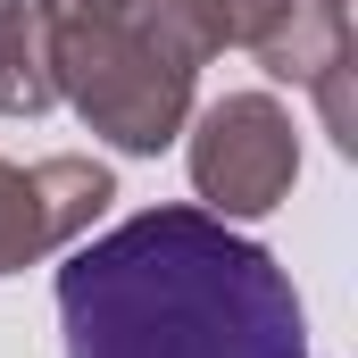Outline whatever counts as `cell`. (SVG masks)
Returning a JSON list of instances; mask_svg holds the SVG:
<instances>
[{
  "instance_id": "2",
  "label": "cell",
  "mask_w": 358,
  "mask_h": 358,
  "mask_svg": "<svg viewBox=\"0 0 358 358\" xmlns=\"http://www.w3.org/2000/svg\"><path fill=\"white\" fill-rule=\"evenodd\" d=\"M42 67H50V92L84 117L117 159H159V150H176L183 125H192L208 50L192 42L176 0H134L117 17L42 25Z\"/></svg>"
},
{
  "instance_id": "8",
  "label": "cell",
  "mask_w": 358,
  "mask_h": 358,
  "mask_svg": "<svg viewBox=\"0 0 358 358\" xmlns=\"http://www.w3.org/2000/svg\"><path fill=\"white\" fill-rule=\"evenodd\" d=\"M25 8H34V25H76V17H117L134 0H25Z\"/></svg>"
},
{
  "instance_id": "3",
  "label": "cell",
  "mask_w": 358,
  "mask_h": 358,
  "mask_svg": "<svg viewBox=\"0 0 358 358\" xmlns=\"http://www.w3.org/2000/svg\"><path fill=\"white\" fill-rule=\"evenodd\" d=\"M183 167H192V200L208 217H225V225L275 217L300 183V125L275 92H225V100L192 108Z\"/></svg>"
},
{
  "instance_id": "6",
  "label": "cell",
  "mask_w": 358,
  "mask_h": 358,
  "mask_svg": "<svg viewBox=\"0 0 358 358\" xmlns=\"http://www.w3.org/2000/svg\"><path fill=\"white\" fill-rule=\"evenodd\" d=\"M42 108H59L42 67V25L25 0H0V117H42Z\"/></svg>"
},
{
  "instance_id": "1",
  "label": "cell",
  "mask_w": 358,
  "mask_h": 358,
  "mask_svg": "<svg viewBox=\"0 0 358 358\" xmlns=\"http://www.w3.org/2000/svg\"><path fill=\"white\" fill-rule=\"evenodd\" d=\"M67 358H308L300 283L200 200L134 208L59 267Z\"/></svg>"
},
{
  "instance_id": "5",
  "label": "cell",
  "mask_w": 358,
  "mask_h": 358,
  "mask_svg": "<svg viewBox=\"0 0 358 358\" xmlns=\"http://www.w3.org/2000/svg\"><path fill=\"white\" fill-rule=\"evenodd\" d=\"M275 84L317 92V117L334 150H358V108H350V0H292L267 34L250 42Z\"/></svg>"
},
{
  "instance_id": "7",
  "label": "cell",
  "mask_w": 358,
  "mask_h": 358,
  "mask_svg": "<svg viewBox=\"0 0 358 358\" xmlns=\"http://www.w3.org/2000/svg\"><path fill=\"white\" fill-rule=\"evenodd\" d=\"M283 8H292V0H176V17L192 25V42H200L208 59H217V50H250Z\"/></svg>"
},
{
  "instance_id": "4",
  "label": "cell",
  "mask_w": 358,
  "mask_h": 358,
  "mask_svg": "<svg viewBox=\"0 0 358 358\" xmlns=\"http://www.w3.org/2000/svg\"><path fill=\"white\" fill-rule=\"evenodd\" d=\"M117 176L84 159V150H59V159H0V275H25L59 250H76L92 225L108 217Z\"/></svg>"
}]
</instances>
